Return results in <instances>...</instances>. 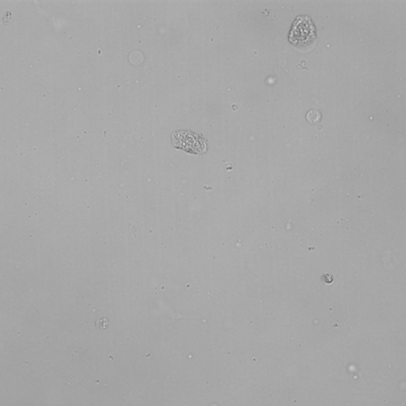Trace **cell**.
I'll return each mask as SVG.
<instances>
[{
	"instance_id": "3957f363",
	"label": "cell",
	"mask_w": 406,
	"mask_h": 406,
	"mask_svg": "<svg viewBox=\"0 0 406 406\" xmlns=\"http://www.w3.org/2000/svg\"><path fill=\"white\" fill-rule=\"evenodd\" d=\"M307 119L311 123L319 122L320 119H321V114H320V112L317 111V110H311V111L309 112L308 115H307Z\"/></svg>"
},
{
	"instance_id": "7a4b0ae2",
	"label": "cell",
	"mask_w": 406,
	"mask_h": 406,
	"mask_svg": "<svg viewBox=\"0 0 406 406\" xmlns=\"http://www.w3.org/2000/svg\"><path fill=\"white\" fill-rule=\"evenodd\" d=\"M173 144L175 148L190 153H203L206 151V142L203 136L195 135L191 131L182 130L173 133Z\"/></svg>"
},
{
	"instance_id": "6da1fadb",
	"label": "cell",
	"mask_w": 406,
	"mask_h": 406,
	"mask_svg": "<svg viewBox=\"0 0 406 406\" xmlns=\"http://www.w3.org/2000/svg\"><path fill=\"white\" fill-rule=\"evenodd\" d=\"M315 27L308 17H298L291 28L289 41L298 48H308L315 42Z\"/></svg>"
}]
</instances>
